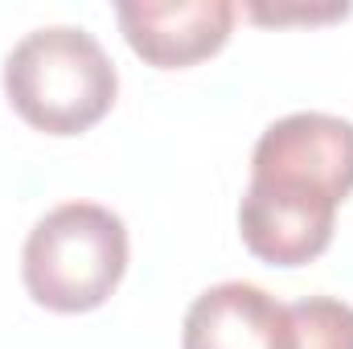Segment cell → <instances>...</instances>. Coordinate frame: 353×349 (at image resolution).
I'll return each mask as SVG.
<instances>
[{
    "instance_id": "cell-1",
    "label": "cell",
    "mask_w": 353,
    "mask_h": 349,
    "mask_svg": "<svg viewBox=\"0 0 353 349\" xmlns=\"http://www.w3.org/2000/svg\"><path fill=\"white\" fill-rule=\"evenodd\" d=\"M4 94L29 128L46 136H83L115 107L119 74L94 33L46 25L8 50Z\"/></svg>"
},
{
    "instance_id": "cell-2",
    "label": "cell",
    "mask_w": 353,
    "mask_h": 349,
    "mask_svg": "<svg viewBox=\"0 0 353 349\" xmlns=\"http://www.w3.org/2000/svg\"><path fill=\"white\" fill-rule=\"evenodd\" d=\"M128 271V226L99 201H66L37 218L21 251V279L50 312H90Z\"/></svg>"
},
{
    "instance_id": "cell-3",
    "label": "cell",
    "mask_w": 353,
    "mask_h": 349,
    "mask_svg": "<svg viewBox=\"0 0 353 349\" xmlns=\"http://www.w3.org/2000/svg\"><path fill=\"white\" fill-rule=\"evenodd\" d=\"M251 185L337 210L353 193V123L329 111H296L267 128L251 152Z\"/></svg>"
},
{
    "instance_id": "cell-4",
    "label": "cell",
    "mask_w": 353,
    "mask_h": 349,
    "mask_svg": "<svg viewBox=\"0 0 353 349\" xmlns=\"http://www.w3.org/2000/svg\"><path fill=\"white\" fill-rule=\"evenodd\" d=\"M128 46L157 70H185L214 58L234 29L230 0H123L115 4Z\"/></svg>"
},
{
    "instance_id": "cell-5",
    "label": "cell",
    "mask_w": 353,
    "mask_h": 349,
    "mask_svg": "<svg viewBox=\"0 0 353 349\" xmlns=\"http://www.w3.org/2000/svg\"><path fill=\"white\" fill-rule=\"evenodd\" d=\"M181 349H292L288 304L243 279L214 283L189 304Z\"/></svg>"
},
{
    "instance_id": "cell-6",
    "label": "cell",
    "mask_w": 353,
    "mask_h": 349,
    "mask_svg": "<svg viewBox=\"0 0 353 349\" xmlns=\"http://www.w3.org/2000/svg\"><path fill=\"white\" fill-rule=\"evenodd\" d=\"M333 226H337V210L288 201L255 185H247L239 201V235L247 251L271 267H300L325 255L333 243Z\"/></svg>"
},
{
    "instance_id": "cell-7",
    "label": "cell",
    "mask_w": 353,
    "mask_h": 349,
    "mask_svg": "<svg viewBox=\"0 0 353 349\" xmlns=\"http://www.w3.org/2000/svg\"><path fill=\"white\" fill-rule=\"evenodd\" d=\"M292 349H353V304L333 296H304L288 304Z\"/></svg>"
},
{
    "instance_id": "cell-8",
    "label": "cell",
    "mask_w": 353,
    "mask_h": 349,
    "mask_svg": "<svg viewBox=\"0 0 353 349\" xmlns=\"http://www.w3.org/2000/svg\"><path fill=\"white\" fill-rule=\"evenodd\" d=\"M247 17H255V21H263V25H288V21H341V17H350V4H321V8H304V4H275V8H267V4H247Z\"/></svg>"
}]
</instances>
